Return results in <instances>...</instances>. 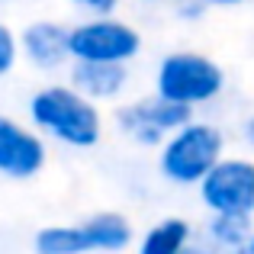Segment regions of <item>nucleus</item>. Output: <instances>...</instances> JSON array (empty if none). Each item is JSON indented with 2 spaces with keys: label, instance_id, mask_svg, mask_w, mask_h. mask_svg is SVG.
I'll return each mask as SVG.
<instances>
[{
  "label": "nucleus",
  "instance_id": "f257e3e1",
  "mask_svg": "<svg viewBox=\"0 0 254 254\" xmlns=\"http://www.w3.org/2000/svg\"><path fill=\"white\" fill-rule=\"evenodd\" d=\"M29 126L42 138L68 148H93L103 138V113L97 103L74 90L71 84H45L26 103Z\"/></svg>",
  "mask_w": 254,
  "mask_h": 254
},
{
  "label": "nucleus",
  "instance_id": "f03ea898",
  "mask_svg": "<svg viewBox=\"0 0 254 254\" xmlns=\"http://www.w3.org/2000/svg\"><path fill=\"white\" fill-rule=\"evenodd\" d=\"M225 155H229L225 129L212 119L193 116L158 148V174L177 190H196Z\"/></svg>",
  "mask_w": 254,
  "mask_h": 254
},
{
  "label": "nucleus",
  "instance_id": "7ed1b4c3",
  "mask_svg": "<svg viewBox=\"0 0 254 254\" xmlns=\"http://www.w3.org/2000/svg\"><path fill=\"white\" fill-rule=\"evenodd\" d=\"M225 68L199 49H174L155 68V97L196 113L225 93Z\"/></svg>",
  "mask_w": 254,
  "mask_h": 254
},
{
  "label": "nucleus",
  "instance_id": "20e7f679",
  "mask_svg": "<svg viewBox=\"0 0 254 254\" xmlns=\"http://www.w3.org/2000/svg\"><path fill=\"white\" fill-rule=\"evenodd\" d=\"M71 64H123L142 55V32L123 16H84L68 26Z\"/></svg>",
  "mask_w": 254,
  "mask_h": 254
},
{
  "label": "nucleus",
  "instance_id": "39448f33",
  "mask_svg": "<svg viewBox=\"0 0 254 254\" xmlns=\"http://www.w3.org/2000/svg\"><path fill=\"white\" fill-rule=\"evenodd\" d=\"M196 196L209 216L254 219V158L229 151L196 187Z\"/></svg>",
  "mask_w": 254,
  "mask_h": 254
},
{
  "label": "nucleus",
  "instance_id": "423d86ee",
  "mask_svg": "<svg viewBox=\"0 0 254 254\" xmlns=\"http://www.w3.org/2000/svg\"><path fill=\"white\" fill-rule=\"evenodd\" d=\"M196 113L184 110L177 103H168L161 97H138L129 103H119L113 113V123H116L119 135L129 138L138 148H161L164 138L174 135L180 126H187Z\"/></svg>",
  "mask_w": 254,
  "mask_h": 254
},
{
  "label": "nucleus",
  "instance_id": "0eeeda50",
  "mask_svg": "<svg viewBox=\"0 0 254 254\" xmlns=\"http://www.w3.org/2000/svg\"><path fill=\"white\" fill-rule=\"evenodd\" d=\"M49 161V145L32 126L0 113V177L32 180Z\"/></svg>",
  "mask_w": 254,
  "mask_h": 254
},
{
  "label": "nucleus",
  "instance_id": "6e6552de",
  "mask_svg": "<svg viewBox=\"0 0 254 254\" xmlns=\"http://www.w3.org/2000/svg\"><path fill=\"white\" fill-rule=\"evenodd\" d=\"M19 58L36 71L71 68L68 26L58 19H32L19 29Z\"/></svg>",
  "mask_w": 254,
  "mask_h": 254
},
{
  "label": "nucleus",
  "instance_id": "1a4fd4ad",
  "mask_svg": "<svg viewBox=\"0 0 254 254\" xmlns=\"http://www.w3.org/2000/svg\"><path fill=\"white\" fill-rule=\"evenodd\" d=\"M84 232V245L87 254H123L129 248H135V225H132L129 216L116 209H103V212H93L87 216L84 222H77Z\"/></svg>",
  "mask_w": 254,
  "mask_h": 254
},
{
  "label": "nucleus",
  "instance_id": "9d476101",
  "mask_svg": "<svg viewBox=\"0 0 254 254\" xmlns=\"http://www.w3.org/2000/svg\"><path fill=\"white\" fill-rule=\"evenodd\" d=\"M68 84L90 103H116L129 87V68L123 64H71Z\"/></svg>",
  "mask_w": 254,
  "mask_h": 254
},
{
  "label": "nucleus",
  "instance_id": "9b49d317",
  "mask_svg": "<svg viewBox=\"0 0 254 254\" xmlns=\"http://www.w3.org/2000/svg\"><path fill=\"white\" fill-rule=\"evenodd\" d=\"M196 242V232L184 216H164L135 238V254H184Z\"/></svg>",
  "mask_w": 254,
  "mask_h": 254
},
{
  "label": "nucleus",
  "instance_id": "f8f14e48",
  "mask_svg": "<svg viewBox=\"0 0 254 254\" xmlns=\"http://www.w3.org/2000/svg\"><path fill=\"white\" fill-rule=\"evenodd\" d=\"M254 235V219H235V216H206L203 238L212 254H248Z\"/></svg>",
  "mask_w": 254,
  "mask_h": 254
},
{
  "label": "nucleus",
  "instance_id": "ddd939ff",
  "mask_svg": "<svg viewBox=\"0 0 254 254\" xmlns=\"http://www.w3.org/2000/svg\"><path fill=\"white\" fill-rule=\"evenodd\" d=\"M32 254H87L81 225H42L32 235Z\"/></svg>",
  "mask_w": 254,
  "mask_h": 254
},
{
  "label": "nucleus",
  "instance_id": "4468645a",
  "mask_svg": "<svg viewBox=\"0 0 254 254\" xmlns=\"http://www.w3.org/2000/svg\"><path fill=\"white\" fill-rule=\"evenodd\" d=\"M19 62V32H13V26L0 23V77H6Z\"/></svg>",
  "mask_w": 254,
  "mask_h": 254
},
{
  "label": "nucleus",
  "instance_id": "2eb2a0df",
  "mask_svg": "<svg viewBox=\"0 0 254 254\" xmlns=\"http://www.w3.org/2000/svg\"><path fill=\"white\" fill-rule=\"evenodd\" d=\"M71 6L81 10L84 16H116L123 0H71Z\"/></svg>",
  "mask_w": 254,
  "mask_h": 254
},
{
  "label": "nucleus",
  "instance_id": "dca6fc26",
  "mask_svg": "<svg viewBox=\"0 0 254 254\" xmlns=\"http://www.w3.org/2000/svg\"><path fill=\"white\" fill-rule=\"evenodd\" d=\"M177 16H190V19H199V16H206V10H212L206 0H177Z\"/></svg>",
  "mask_w": 254,
  "mask_h": 254
},
{
  "label": "nucleus",
  "instance_id": "f3484780",
  "mask_svg": "<svg viewBox=\"0 0 254 254\" xmlns=\"http://www.w3.org/2000/svg\"><path fill=\"white\" fill-rule=\"evenodd\" d=\"M242 142L248 145V155L254 158V110L248 113V119L242 123Z\"/></svg>",
  "mask_w": 254,
  "mask_h": 254
},
{
  "label": "nucleus",
  "instance_id": "a211bd4d",
  "mask_svg": "<svg viewBox=\"0 0 254 254\" xmlns=\"http://www.w3.org/2000/svg\"><path fill=\"white\" fill-rule=\"evenodd\" d=\"M209 6H245V3H254V0H206Z\"/></svg>",
  "mask_w": 254,
  "mask_h": 254
},
{
  "label": "nucleus",
  "instance_id": "6ab92c4d",
  "mask_svg": "<svg viewBox=\"0 0 254 254\" xmlns=\"http://www.w3.org/2000/svg\"><path fill=\"white\" fill-rule=\"evenodd\" d=\"M184 254H212V251H209V248H206V245L196 238V242H193V245H190V248H187Z\"/></svg>",
  "mask_w": 254,
  "mask_h": 254
},
{
  "label": "nucleus",
  "instance_id": "aec40b11",
  "mask_svg": "<svg viewBox=\"0 0 254 254\" xmlns=\"http://www.w3.org/2000/svg\"><path fill=\"white\" fill-rule=\"evenodd\" d=\"M145 3H177V0H145Z\"/></svg>",
  "mask_w": 254,
  "mask_h": 254
},
{
  "label": "nucleus",
  "instance_id": "412c9836",
  "mask_svg": "<svg viewBox=\"0 0 254 254\" xmlns=\"http://www.w3.org/2000/svg\"><path fill=\"white\" fill-rule=\"evenodd\" d=\"M248 254H254V235H251V245H248Z\"/></svg>",
  "mask_w": 254,
  "mask_h": 254
}]
</instances>
